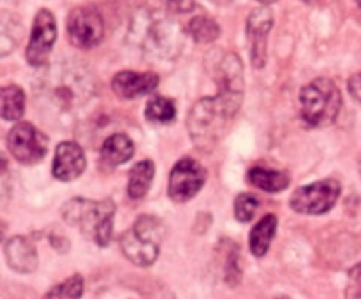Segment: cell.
Instances as JSON below:
<instances>
[{"instance_id": "484cf974", "label": "cell", "mask_w": 361, "mask_h": 299, "mask_svg": "<svg viewBox=\"0 0 361 299\" xmlns=\"http://www.w3.org/2000/svg\"><path fill=\"white\" fill-rule=\"evenodd\" d=\"M169 11L175 13H189L194 9V0H164Z\"/></svg>"}, {"instance_id": "30bf717a", "label": "cell", "mask_w": 361, "mask_h": 299, "mask_svg": "<svg viewBox=\"0 0 361 299\" xmlns=\"http://www.w3.org/2000/svg\"><path fill=\"white\" fill-rule=\"evenodd\" d=\"M67 35L71 44L76 48H94L104 35L102 16L92 7H76L67 16Z\"/></svg>"}, {"instance_id": "44dd1931", "label": "cell", "mask_w": 361, "mask_h": 299, "mask_svg": "<svg viewBox=\"0 0 361 299\" xmlns=\"http://www.w3.org/2000/svg\"><path fill=\"white\" fill-rule=\"evenodd\" d=\"M145 116L152 123H171L176 116L175 102L166 97H161V95H155V97L148 101Z\"/></svg>"}, {"instance_id": "4dcf8cb0", "label": "cell", "mask_w": 361, "mask_h": 299, "mask_svg": "<svg viewBox=\"0 0 361 299\" xmlns=\"http://www.w3.org/2000/svg\"><path fill=\"white\" fill-rule=\"evenodd\" d=\"M356 2H358V4H360V7H361V0H356Z\"/></svg>"}, {"instance_id": "6da1fadb", "label": "cell", "mask_w": 361, "mask_h": 299, "mask_svg": "<svg viewBox=\"0 0 361 299\" xmlns=\"http://www.w3.org/2000/svg\"><path fill=\"white\" fill-rule=\"evenodd\" d=\"M37 109L53 123L69 125L80 118L95 97V79L87 63L63 58L42 69L35 77Z\"/></svg>"}, {"instance_id": "f1b7e54d", "label": "cell", "mask_w": 361, "mask_h": 299, "mask_svg": "<svg viewBox=\"0 0 361 299\" xmlns=\"http://www.w3.org/2000/svg\"><path fill=\"white\" fill-rule=\"evenodd\" d=\"M217 2H229V0H217Z\"/></svg>"}, {"instance_id": "83f0119b", "label": "cell", "mask_w": 361, "mask_h": 299, "mask_svg": "<svg viewBox=\"0 0 361 299\" xmlns=\"http://www.w3.org/2000/svg\"><path fill=\"white\" fill-rule=\"evenodd\" d=\"M261 4H274V2H277V0H259Z\"/></svg>"}, {"instance_id": "8fae6325", "label": "cell", "mask_w": 361, "mask_h": 299, "mask_svg": "<svg viewBox=\"0 0 361 299\" xmlns=\"http://www.w3.org/2000/svg\"><path fill=\"white\" fill-rule=\"evenodd\" d=\"M56 39V23L53 14L48 9H41L35 14L34 27H32L30 42L27 48V60L30 65L42 67L48 62L53 44Z\"/></svg>"}, {"instance_id": "3957f363", "label": "cell", "mask_w": 361, "mask_h": 299, "mask_svg": "<svg viewBox=\"0 0 361 299\" xmlns=\"http://www.w3.org/2000/svg\"><path fill=\"white\" fill-rule=\"evenodd\" d=\"M129 37L143 53L169 58L182 48L183 34L175 20L161 11L140 9L129 27Z\"/></svg>"}, {"instance_id": "1f68e13d", "label": "cell", "mask_w": 361, "mask_h": 299, "mask_svg": "<svg viewBox=\"0 0 361 299\" xmlns=\"http://www.w3.org/2000/svg\"><path fill=\"white\" fill-rule=\"evenodd\" d=\"M277 299H288V298H277Z\"/></svg>"}, {"instance_id": "ba28073f", "label": "cell", "mask_w": 361, "mask_h": 299, "mask_svg": "<svg viewBox=\"0 0 361 299\" xmlns=\"http://www.w3.org/2000/svg\"><path fill=\"white\" fill-rule=\"evenodd\" d=\"M7 148L14 160L25 165L37 164L48 151V137L32 123L20 122L7 134Z\"/></svg>"}, {"instance_id": "e0dca14e", "label": "cell", "mask_w": 361, "mask_h": 299, "mask_svg": "<svg viewBox=\"0 0 361 299\" xmlns=\"http://www.w3.org/2000/svg\"><path fill=\"white\" fill-rule=\"evenodd\" d=\"M247 178H249L250 185L271 193H277L281 190L288 189L289 182H291L288 172L277 171V169L271 167H263V165H254L249 171V174H247Z\"/></svg>"}, {"instance_id": "603a6c76", "label": "cell", "mask_w": 361, "mask_h": 299, "mask_svg": "<svg viewBox=\"0 0 361 299\" xmlns=\"http://www.w3.org/2000/svg\"><path fill=\"white\" fill-rule=\"evenodd\" d=\"M219 25L212 18L197 16L190 21L189 34L196 39L197 42H212L219 37Z\"/></svg>"}, {"instance_id": "7a4b0ae2", "label": "cell", "mask_w": 361, "mask_h": 299, "mask_svg": "<svg viewBox=\"0 0 361 299\" xmlns=\"http://www.w3.org/2000/svg\"><path fill=\"white\" fill-rule=\"evenodd\" d=\"M242 88L219 87L215 97H207L192 106L187 118L190 139L201 151H214L224 137L242 106Z\"/></svg>"}, {"instance_id": "9a60e30c", "label": "cell", "mask_w": 361, "mask_h": 299, "mask_svg": "<svg viewBox=\"0 0 361 299\" xmlns=\"http://www.w3.org/2000/svg\"><path fill=\"white\" fill-rule=\"evenodd\" d=\"M6 260L11 269L18 273H32L37 267L39 257L34 243L25 236H14L6 243Z\"/></svg>"}, {"instance_id": "7c38bea8", "label": "cell", "mask_w": 361, "mask_h": 299, "mask_svg": "<svg viewBox=\"0 0 361 299\" xmlns=\"http://www.w3.org/2000/svg\"><path fill=\"white\" fill-rule=\"evenodd\" d=\"M274 16L267 7H259L254 11L247 21V35L250 44V58L256 67H263L267 62V39L271 30Z\"/></svg>"}, {"instance_id": "cb8c5ba5", "label": "cell", "mask_w": 361, "mask_h": 299, "mask_svg": "<svg viewBox=\"0 0 361 299\" xmlns=\"http://www.w3.org/2000/svg\"><path fill=\"white\" fill-rule=\"evenodd\" d=\"M259 201L250 193H240L235 201V215L240 222H250L256 215Z\"/></svg>"}, {"instance_id": "4316f807", "label": "cell", "mask_w": 361, "mask_h": 299, "mask_svg": "<svg viewBox=\"0 0 361 299\" xmlns=\"http://www.w3.org/2000/svg\"><path fill=\"white\" fill-rule=\"evenodd\" d=\"M349 91H351L353 97L361 104V72L355 74V76L349 79Z\"/></svg>"}, {"instance_id": "d6986e66", "label": "cell", "mask_w": 361, "mask_h": 299, "mask_svg": "<svg viewBox=\"0 0 361 299\" xmlns=\"http://www.w3.org/2000/svg\"><path fill=\"white\" fill-rule=\"evenodd\" d=\"M154 174L155 165L152 160H141L134 164V167L129 172V186H127L130 199H141V197L147 196Z\"/></svg>"}, {"instance_id": "9c48e42d", "label": "cell", "mask_w": 361, "mask_h": 299, "mask_svg": "<svg viewBox=\"0 0 361 299\" xmlns=\"http://www.w3.org/2000/svg\"><path fill=\"white\" fill-rule=\"evenodd\" d=\"M207 182V171L194 158L185 157L175 164L169 172L168 196L176 203H185L192 199Z\"/></svg>"}, {"instance_id": "7402d4cb", "label": "cell", "mask_w": 361, "mask_h": 299, "mask_svg": "<svg viewBox=\"0 0 361 299\" xmlns=\"http://www.w3.org/2000/svg\"><path fill=\"white\" fill-rule=\"evenodd\" d=\"M83 278L81 274H73L62 284L49 288L42 299H80L83 294Z\"/></svg>"}, {"instance_id": "f546056e", "label": "cell", "mask_w": 361, "mask_h": 299, "mask_svg": "<svg viewBox=\"0 0 361 299\" xmlns=\"http://www.w3.org/2000/svg\"><path fill=\"white\" fill-rule=\"evenodd\" d=\"M360 174H361V157H360Z\"/></svg>"}, {"instance_id": "52a82bcc", "label": "cell", "mask_w": 361, "mask_h": 299, "mask_svg": "<svg viewBox=\"0 0 361 299\" xmlns=\"http://www.w3.org/2000/svg\"><path fill=\"white\" fill-rule=\"evenodd\" d=\"M341 183L334 178L300 186L291 196V208L302 215H323L335 206L341 197Z\"/></svg>"}, {"instance_id": "d4e9b609", "label": "cell", "mask_w": 361, "mask_h": 299, "mask_svg": "<svg viewBox=\"0 0 361 299\" xmlns=\"http://www.w3.org/2000/svg\"><path fill=\"white\" fill-rule=\"evenodd\" d=\"M345 299H361V262L356 264L349 273Z\"/></svg>"}, {"instance_id": "ffe728a7", "label": "cell", "mask_w": 361, "mask_h": 299, "mask_svg": "<svg viewBox=\"0 0 361 299\" xmlns=\"http://www.w3.org/2000/svg\"><path fill=\"white\" fill-rule=\"evenodd\" d=\"M2 97V118L6 122H18L25 111V94L16 84L4 87L0 91Z\"/></svg>"}, {"instance_id": "5bb4252c", "label": "cell", "mask_w": 361, "mask_h": 299, "mask_svg": "<svg viewBox=\"0 0 361 299\" xmlns=\"http://www.w3.org/2000/svg\"><path fill=\"white\" fill-rule=\"evenodd\" d=\"M159 87V76L154 72H134L122 70L111 81V88L120 98H137L152 94Z\"/></svg>"}, {"instance_id": "ac0fdd59", "label": "cell", "mask_w": 361, "mask_h": 299, "mask_svg": "<svg viewBox=\"0 0 361 299\" xmlns=\"http://www.w3.org/2000/svg\"><path fill=\"white\" fill-rule=\"evenodd\" d=\"M277 217L275 215H264L254 229L250 231V252L254 253L256 257H263L267 255L268 248H270L271 241L275 238V232H277Z\"/></svg>"}, {"instance_id": "277c9868", "label": "cell", "mask_w": 361, "mask_h": 299, "mask_svg": "<svg viewBox=\"0 0 361 299\" xmlns=\"http://www.w3.org/2000/svg\"><path fill=\"white\" fill-rule=\"evenodd\" d=\"M63 218L69 225L80 229L83 236L90 238L99 246H108L113 238V217L115 203L111 199H71L63 204Z\"/></svg>"}, {"instance_id": "4fadbf2b", "label": "cell", "mask_w": 361, "mask_h": 299, "mask_svg": "<svg viewBox=\"0 0 361 299\" xmlns=\"http://www.w3.org/2000/svg\"><path fill=\"white\" fill-rule=\"evenodd\" d=\"M87 158L80 144L73 141H63L56 146L55 158H53V176L60 182L76 179L85 171Z\"/></svg>"}, {"instance_id": "5b68a950", "label": "cell", "mask_w": 361, "mask_h": 299, "mask_svg": "<svg viewBox=\"0 0 361 299\" xmlns=\"http://www.w3.org/2000/svg\"><path fill=\"white\" fill-rule=\"evenodd\" d=\"M166 229L159 218L143 215L134 222L129 231L120 236V250L133 264L148 267L157 260Z\"/></svg>"}, {"instance_id": "2e32d148", "label": "cell", "mask_w": 361, "mask_h": 299, "mask_svg": "<svg viewBox=\"0 0 361 299\" xmlns=\"http://www.w3.org/2000/svg\"><path fill=\"white\" fill-rule=\"evenodd\" d=\"M134 155V143L126 134H113L102 143L101 146V160L108 164L109 167L126 164Z\"/></svg>"}, {"instance_id": "8992f818", "label": "cell", "mask_w": 361, "mask_h": 299, "mask_svg": "<svg viewBox=\"0 0 361 299\" xmlns=\"http://www.w3.org/2000/svg\"><path fill=\"white\" fill-rule=\"evenodd\" d=\"M302 120L309 127L321 129L337 120L342 106V95L337 84L326 77H317L302 88Z\"/></svg>"}]
</instances>
